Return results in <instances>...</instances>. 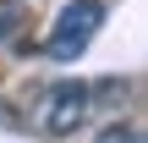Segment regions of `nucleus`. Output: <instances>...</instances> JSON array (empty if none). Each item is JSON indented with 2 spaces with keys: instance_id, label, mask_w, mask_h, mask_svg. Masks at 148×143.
<instances>
[{
  "instance_id": "obj_1",
  "label": "nucleus",
  "mask_w": 148,
  "mask_h": 143,
  "mask_svg": "<svg viewBox=\"0 0 148 143\" xmlns=\"http://www.w3.org/2000/svg\"><path fill=\"white\" fill-rule=\"evenodd\" d=\"M88 116H93V83H77V77L44 83L27 105V127L38 138H71Z\"/></svg>"
},
{
  "instance_id": "obj_2",
  "label": "nucleus",
  "mask_w": 148,
  "mask_h": 143,
  "mask_svg": "<svg viewBox=\"0 0 148 143\" xmlns=\"http://www.w3.org/2000/svg\"><path fill=\"white\" fill-rule=\"evenodd\" d=\"M104 17H110V0H71V6L55 17V28H49L44 55H49V61H77V55L93 44V33L104 28Z\"/></svg>"
},
{
  "instance_id": "obj_3",
  "label": "nucleus",
  "mask_w": 148,
  "mask_h": 143,
  "mask_svg": "<svg viewBox=\"0 0 148 143\" xmlns=\"http://www.w3.org/2000/svg\"><path fill=\"white\" fill-rule=\"evenodd\" d=\"M16 33H27V6L0 0V50H5V44H16Z\"/></svg>"
},
{
  "instance_id": "obj_4",
  "label": "nucleus",
  "mask_w": 148,
  "mask_h": 143,
  "mask_svg": "<svg viewBox=\"0 0 148 143\" xmlns=\"http://www.w3.org/2000/svg\"><path fill=\"white\" fill-rule=\"evenodd\" d=\"M93 143H148V138H143V127H137V121H110Z\"/></svg>"
}]
</instances>
